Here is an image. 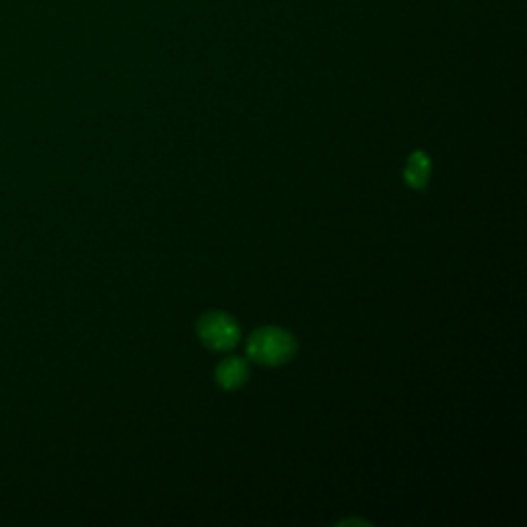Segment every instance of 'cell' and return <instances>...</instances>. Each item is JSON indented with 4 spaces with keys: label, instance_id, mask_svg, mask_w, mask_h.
<instances>
[{
    "label": "cell",
    "instance_id": "7a4b0ae2",
    "mask_svg": "<svg viewBox=\"0 0 527 527\" xmlns=\"http://www.w3.org/2000/svg\"><path fill=\"white\" fill-rule=\"evenodd\" d=\"M198 338L202 340V344L211 351L227 352L237 346L239 338H241V330L237 326V321L227 315L224 311H208L198 319L196 326Z\"/></svg>",
    "mask_w": 527,
    "mask_h": 527
},
{
    "label": "cell",
    "instance_id": "6da1fadb",
    "mask_svg": "<svg viewBox=\"0 0 527 527\" xmlns=\"http://www.w3.org/2000/svg\"><path fill=\"white\" fill-rule=\"evenodd\" d=\"M297 340L287 330L274 326L258 328L247 340V356L266 367L287 365L297 354Z\"/></svg>",
    "mask_w": 527,
    "mask_h": 527
},
{
    "label": "cell",
    "instance_id": "277c9868",
    "mask_svg": "<svg viewBox=\"0 0 527 527\" xmlns=\"http://www.w3.org/2000/svg\"><path fill=\"white\" fill-rule=\"evenodd\" d=\"M431 177V159L422 151H414L408 157V165L404 169V179L412 190H425Z\"/></svg>",
    "mask_w": 527,
    "mask_h": 527
},
{
    "label": "cell",
    "instance_id": "3957f363",
    "mask_svg": "<svg viewBox=\"0 0 527 527\" xmlns=\"http://www.w3.org/2000/svg\"><path fill=\"white\" fill-rule=\"evenodd\" d=\"M247 377H250V369H247V362L241 356L224 358L217 367V373H215L217 383L227 392L239 390L247 381Z\"/></svg>",
    "mask_w": 527,
    "mask_h": 527
}]
</instances>
